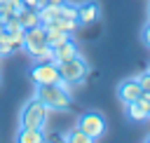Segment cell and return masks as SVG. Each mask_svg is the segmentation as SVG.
I'll return each instance as SVG.
<instances>
[{
    "label": "cell",
    "instance_id": "6da1fadb",
    "mask_svg": "<svg viewBox=\"0 0 150 143\" xmlns=\"http://www.w3.org/2000/svg\"><path fill=\"white\" fill-rule=\"evenodd\" d=\"M35 96L49 108V110H66L70 108V94L66 89V84H35Z\"/></svg>",
    "mask_w": 150,
    "mask_h": 143
},
{
    "label": "cell",
    "instance_id": "7a4b0ae2",
    "mask_svg": "<svg viewBox=\"0 0 150 143\" xmlns=\"http://www.w3.org/2000/svg\"><path fill=\"white\" fill-rule=\"evenodd\" d=\"M59 68V75H61V82L63 84H80L87 80L89 75V63L77 54L73 59H66V61H59L56 63Z\"/></svg>",
    "mask_w": 150,
    "mask_h": 143
},
{
    "label": "cell",
    "instance_id": "3957f363",
    "mask_svg": "<svg viewBox=\"0 0 150 143\" xmlns=\"http://www.w3.org/2000/svg\"><path fill=\"white\" fill-rule=\"evenodd\" d=\"M47 117H49V108L38 98H28L21 108V127H33V129H45L47 124Z\"/></svg>",
    "mask_w": 150,
    "mask_h": 143
},
{
    "label": "cell",
    "instance_id": "277c9868",
    "mask_svg": "<svg viewBox=\"0 0 150 143\" xmlns=\"http://www.w3.org/2000/svg\"><path fill=\"white\" fill-rule=\"evenodd\" d=\"M77 127H80L91 141H98V138L105 134V129H108L105 117H103L98 110H87V113H82L80 120H77Z\"/></svg>",
    "mask_w": 150,
    "mask_h": 143
},
{
    "label": "cell",
    "instance_id": "5b68a950",
    "mask_svg": "<svg viewBox=\"0 0 150 143\" xmlns=\"http://www.w3.org/2000/svg\"><path fill=\"white\" fill-rule=\"evenodd\" d=\"M30 80L35 84H61V75L54 61H38L30 70Z\"/></svg>",
    "mask_w": 150,
    "mask_h": 143
},
{
    "label": "cell",
    "instance_id": "8992f818",
    "mask_svg": "<svg viewBox=\"0 0 150 143\" xmlns=\"http://www.w3.org/2000/svg\"><path fill=\"white\" fill-rule=\"evenodd\" d=\"M45 45H47V30H45L42 23H38V26H33V28L26 30V35H23V49L30 56H35Z\"/></svg>",
    "mask_w": 150,
    "mask_h": 143
},
{
    "label": "cell",
    "instance_id": "52a82bcc",
    "mask_svg": "<svg viewBox=\"0 0 150 143\" xmlns=\"http://www.w3.org/2000/svg\"><path fill=\"white\" fill-rule=\"evenodd\" d=\"M75 9H77V16H75L77 23H94V21L101 19V5L96 0H84Z\"/></svg>",
    "mask_w": 150,
    "mask_h": 143
},
{
    "label": "cell",
    "instance_id": "ba28073f",
    "mask_svg": "<svg viewBox=\"0 0 150 143\" xmlns=\"http://www.w3.org/2000/svg\"><path fill=\"white\" fill-rule=\"evenodd\" d=\"M141 94H143V89H141V84H138L136 77H127V80H122V82L117 84V98H120L122 103L136 101Z\"/></svg>",
    "mask_w": 150,
    "mask_h": 143
},
{
    "label": "cell",
    "instance_id": "9c48e42d",
    "mask_svg": "<svg viewBox=\"0 0 150 143\" xmlns=\"http://www.w3.org/2000/svg\"><path fill=\"white\" fill-rule=\"evenodd\" d=\"M14 16H16L19 26H21L23 30H28V28H33V26H38V23H40L38 9H33V7H23V9H19Z\"/></svg>",
    "mask_w": 150,
    "mask_h": 143
},
{
    "label": "cell",
    "instance_id": "30bf717a",
    "mask_svg": "<svg viewBox=\"0 0 150 143\" xmlns=\"http://www.w3.org/2000/svg\"><path fill=\"white\" fill-rule=\"evenodd\" d=\"M124 113H127V117H129L131 122H145V120H148V108H145L143 103H138V101L124 103Z\"/></svg>",
    "mask_w": 150,
    "mask_h": 143
},
{
    "label": "cell",
    "instance_id": "8fae6325",
    "mask_svg": "<svg viewBox=\"0 0 150 143\" xmlns=\"http://www.w3.org/2000/svg\"><path fill=\"white\" fill-rule=\"evenodd\" d=\"M80 52H77V45L73 42V40H66V42H61L59 47H54V59H56V63L59 61H66V59H73V56H77Z\"/></svg>",
    "mask_w": 150,
    "mask_h": 143
},
{
    "label": "cell",
    "instance_id": "7c38bea8",
    "mask_svg": "<svg viewBox=\"0 0 150 143\" xmlns=\"http://www.w3.org/2000/svg\"><path fill=\"white\" fill-rule=\"evenodd\" d=\"M42 26H45V30H47V45H49V47H59L61 42L70 40V33H66V30H59V28H54V26H49V23H42Z\"/></svg>",
    "mask_w": 150,
    "mask_h": 143
},
{
    "label": "cell",
    "instance_id": "4fadbf2b",
    "mask_svg": "<svg viewBox=\"0 0 150 143\" xmlns=\"http://www.w3.org/2000/svg\"><path fill=\"white\" fill-rule=\"evenodd\" d=\"M45 136H42V129H33V127H21V131L16 134V141L19 143H40Z\"/></svg>",
    "mask_w": 150,
    "mask_h": 143
},
{
    "label": "cell",
    "instance_id": "5bb4252c",
    "mask_svg": "<svg viewBox=\"0 0 150 143\" xmlns=\"http://www.w3.org/2000/svg\"><path fill=\"white\" fill-rule=\"evenodd\" d=\"M38 16H40V23H52L56 16H59V5H45L42 9H38Z\"/></svg>",
    "mask_w": 150,
    "mask_h": 143
},
{
    "label": "cell",
    "instance_id": "9a60e30c",
    "mask_svg": "<svg viewBox=\"0 0 150 143\" xmlns=\"http://www.w3.org/2000/svg\"><path fill=\"white\" fill-rule=\"evenodd\" d=\"M49 26H54V28H59V30H66V33H70V35H73V33L77 30V26H80V23H77L75 19H63V16H56V19H54Z\"/></svg>",
    "mask_w": 150,
    "mask_h": 143
},
{
    "label": "cell",
    "instance_id": "2e32d148",
    "mask_svg": "<svg viewBox=\"0 0 150 143\" xmlns=\"http://www.w3.org/2000/svg\"><path fill=\"white\" fill-rule=\"evenodd\" d=\"M63 141H68V143H94V141H91V138H89V136H87V134H84L80 127L70 129V131L63 136Z\"/></svg>",
    "mask_w": 150,
    "mask_h": 143
},
{
    "label": "cell",
    "instance_id": "e0dca14e",
    "mask_svg": "<svg viewBox=\"0 0 150 143\" xmlns=\"http://www.w3.org/2000/svg\"><path fill=\"white\" fill-rule=\"evenodd\" d=\"M35 61H54L56 63V59H54V47H49V45H45L35 56H33Z\"/></svg>",
    "mask_w": 150,
    "mask_h": 143
},
{
    "label": "cell",
    "instance_id": "ac0fdd59",
    "mask_svg": "<svg viewBox=\"0 0 150 143\" xmlns=\"http://www.w3.org/2000/svg\"><path fill=\"white\" fill-rule=\"evenodd\" d=\"M136 80H138V84H141V89L150 94V70H148V73H141V75H138Z\"/></svg>",
    "mask_w": 150,
    "mask_h": 143
},
{
    "label": "cell",
    "instance_id": "d6986e66",
    "mask_svg": "<svg viewBox=\"0 0 150 143\" xmlns=\"http://www.w3.org/2000/svg\"><path fill=\"white\" fill-rule=\"evenodd\" d=\"M23 5L26 7H33V9H42L47 5V0H23Z\"/></svg>",
    "mask_w": 150,
    "mask_h": 143
},
{
    "label": "cell",
    "instance_id": "ffe728a7",
    "mask_svg": "<svg viewBox=\"0 0 150 143\" xmlns=\"http://www.w3.org/2000/svg\"><path fill=\"white\" fill-rule=\"evenodd\" d=\"M143 42H145V45L150 47V21H148V23L143 26Z\"/></svg>",
    "mask_w": 150,
    "mask_h": 143
},
{
    "label": "cell",
    "instance_id": "44dd1931",
    "mask_svg": "<svg viewBox=\"0 0 150 143\" xmlns=\"http://www.w3.org/2000/svg\"><path fill=\"white\" fill-rule=\"evenodd\" d=\"M49 5H61V2H66V0H47Z\"/></svg>",
    "mask_w": 150,
    "mask_h": 143
},
{
    "label": "cell",
    "instance_id": "7402d4cb",
    "mask_svg": "<svg viewBox=\"0 0 150 143\" xmlns=\"http://www.w3.org/2000/svg\"><path fill=\"white\" fill-rule=\"evenodd\" d=\"M2 33H5V23L0 21V35H2Z\"/></svg>",
    "mask_w": 150,
    "mask_h": 143
},
{
    "label": "cell",
    "instance_id": "603a6c76",
    "mask_svg": "<svg viewBox=\"0 0 150 143\" xmlns=\"http://www.w3.org/2000/svg\"><path fill=\"white\" fill-rule=\"evenodd\" d=\"M145 141H148V143H150V136H148V138H145Z\"/></svg>",
    "mask_w": 150,
    "mask_h": 143
},
{
    "label": "cell",
    "instance_id": "cb8c5ba5",
    "mask_svg": "<svg viewBox=\"0 0 150 143\" xmlns=\"http://www.w3.org/2000/svg\"><path fill=\"white\" fill-rule=\"evenodd\" d=\"M148 117H150V108H148Z\"/></svg>",
    "mask_w": 150,
    "mask_h": 143
}]
</instances>
